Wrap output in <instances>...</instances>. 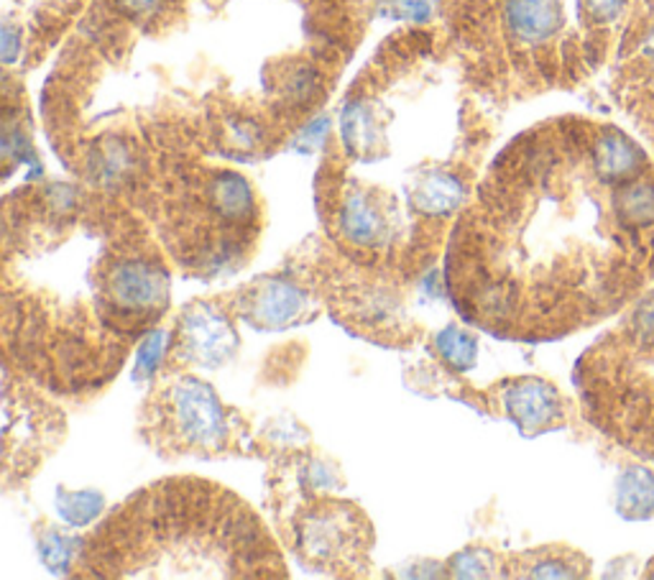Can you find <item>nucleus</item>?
<instances>
[{
    "mask_svg": "<svg viewBox=\"0 0 654 580\" xmlns=\"http://www.w3.org/2000/svg\"><path fill=\"white\" fill-rule=\"evenodd\" d=\"M572 378L585 420L654 466V285L601 333Z\"/></svg>",
    "mask_w": 654,
    "mask_h": 580,
    "instance_id": "3",
    "label": "nucleus"
},
{
    "mask_svg": "<svg viewBox=\"0 0 654 580\" xmlns=\"http://www.w3.org/2000/svg\"><path fill=\"white\" fill-rule=\"evenodd\" d=\"M180 338L177 351L180 359L195 366L218 368L226 363L238 348V336L226 312L210 302H197L184 310L180 319Z\"/></svg>",
    "mask_w": 654,
    "mask_h": 580,
    "instance_id": "7",
    "label": "nucleus"
},
{
    "mask_svg": "<svg viewBox=\"0 0 654 580\" xmlns=\"http://www.w3.org/2000/svg\"><path fill=\"white\" fill-rule=\"evenodd\" d=\"M629 0H581V16L585 26L598 36H606L611 28L627 19Z\"/></svg>",
    "mask_w": 654,
    "mask_h": 580,
    "instance_id": "16",
    "label": "nucleus"
},
{
    "mask_svg": "<svg viewBox=\"0 0 654 580\" xmlns=\"http://www.w3.org/2000/svg\"><path fill=\"white\" fill-rule=\"evenodd\" d=\"M514 572L534 578H578L589 572V560L581 553H572V549L547 547L522 555V565Z\"/></svg>",
    "mask_w": 654,
    "mask_h": 580,
    "instance_id": "12",
    "label": "nucleus"
},
{
    "mask_svg": "<svg viewBox=\"0 0 654 580\" xmlns=\"http://www.w3.org/2000/svg\"><path fill=\"white\" fill-rule=\"evenodd\" d=\"M391 13L407 21H427L433 16V0H389Z\"/></svg>",
    "mask_w": 654,
    "mask_h": 580,
    "instance_id": "21",
    "label": "nucleus"
},
{
    "mask_svg": "<svg viewBox=\"0 0 654 580\" xmlns=\"http://www.w3.org/2000/svg\"><path fill=\"white\" fill-rule=\"evenodd\" d=\"M21 51V32L13 24L3 26V59L5 64H13V59L19 57Z\"/></svg>",
    "mask_w": 654,
    "mask_h": 580,
    "instance_id": "23",
    "label": "nucleus"
},
{
    "mask_svg": "<svg viewBox=\"0 0 654 580\" xmlns=\"http://www.w3.org/2000/svg\"><path fill=\"white\" fill-rule=\"evenodd\" d=\"M465 188L458 177L448 172H433L414 184L412 190V203L420 213L425 215H450L456 207L463 203Z\"/></svg>",
    "mask_w": 654,
    "mask_h": 580,
    "instance_id": "11",
    "label": "nucleus"
},
{
    "mask_svg": "<svg viewBox=\"0 0 654 580\" xmlns=\"http://www.w3.org/2000/svg\"><path fill=\"white\" fill-rule=\"evenodd\" d=\"M102 507L106 502L98 491H59L57 494L59 515L72 527L90 524L95 517L102 515Z\"/></svg>",
    "mask_w": 654,
    "mask_h": 580,
    "instance_id": "15",
    "label": "nucleus"
},
{
    "mask_svg": "<svg viewBox=\"0 0 654 580\" xmlns=\"http://www.w3.org/2000/svg\"><path fill=\"white\" fill-rule=\"evenodd\" d=\"M514 184L456 241L481 251L460 310L501 338L557 340L629 310L654 285V159L614 123L565 121L530 141Z\"/></svg>",
    "mask_w": 654,
    "mask_h": 580,
    "instance_id": "1",
    "label": "nucleus"
},
{
    "mask_svg": "<svg viewBox=\"0 0 654 580\" xmlns=\"http://www.w3.org/2000/svg\"><path fill=\"white\" fill-rule=\"evenodd\" d=\"M95 578H281L284 563L262 522L233 494L197 479L154 483L82 545Z\"/></svg>",
    "mask_w": 654,
    "mask_h": 580,
    "instance_id": "2",
    "label": "nucleus"
},
{
    "mask_svg": "<svg viewBox=\"0 0 654 580\" xmlns=\"http://www.w3.org/2000/svg\"><path fill=\"white\" fill-rule=\"evenodd\" d=\"M167 343H169V333L164 330H152L148 336H144V340H141L136 368H133V378H136V382H146V378L154 376V371L159 368L164 353H167Z\"/></svg>",
    "mask_w": 654,
    "mask_h": 580,
    "instance_id": "18",
    "label": "nucleus"
},
{
    "mask_svg": "<svg viewBox=\"0 0 654 580\" xmlns=\"http://www.w3.org/2000/svg\"><path fill=\"white\" fill-rule=\"evenodd\" d=\"M614 95L654 154V0H634L616 55Z\"/></svg>",
    "mask_w": 654,
    "mask_h": 580,
    "instance_id": "5",
    "label": "nucleus"
},
{
    "mask_svg": "<svg viewBox=\"0 0 654 580\" xmlns=\"http://www.w3.org/2000/svg\"><path fill=\"white\" fill-rule=\"evenodd\" d=\"M452 572L458 578H483L491 576V568H494V555L483 547H468L463 553H458L450 563Z\"/></svg>",
    "mask_w": 654,
    "mask_h": 580,
    "instance_id": "20",
    "label": "nucleus"
},
{
    "mask_svg": "<svg viewBox=\"0 0 654 580\" xmlns=\"http://www.w3.org/2000/svg\"><path fill=\"white\" fill-rule=\"evenodd\" d=\"M310 304L307 292L294 281L262 279L245 289L241 302H235V310L245 317V323L262 330H284L310 317Z\"/></svg>",
    "mask_w": 654,
    "mask_h": 580,
    "instance_id": "9",
    "label": "nucleus"
},
{
    "mask_svg": "<svg viewBox=\"0 0 654 580\" xmlns=\"http://www.w3.org/2000/svg\"><path fill=\"white\" fill-rule=\"evenodd\" d=\"M39 555H41V563L47 565L51 572L70 570L74 557L80 560L82 555V540L66 537L62 532H49L47 537L39 542Z\"/></svg>",
    "mask_w": 654,
    "mask_h": 580,
    "instance_id": "17",
    "label": "nucleus"
},
{
    "mask_svg": "<svg viewBox=\"0 0 654 580\" xmlns=\"http://www.w3.org/2000/svg\"><path fill=\"white\" fill-rule=\"evenodd\" d=\"M113 3L125 13V16L141 19L159 9L161 0H113Z\"/></svg>",
    "mask_w": 654,
    "mask_h": 580,
    "instance_id": "22",
    "label": "nucleus"
},
{
    "mask_svg": "<svg viewBox=\"0 0 654 580\" xmlns=\"http://www.w3.org/2000/svg\"><path fill=\"white\" fill-rule=\"evenodd\" d=\"M366 527L353 504H315L296 527V549L319 570L355 565L366 545Z\"/></svg>",
    "mask_w": 654,
    "mask_h": 580,
    "instance_id": "6",
    "label": "nucleus"
},
{
    "mask_svg": "<svg viewBox=\"0 0 654 580\" xmlns=\"http://www.w3.org/2000/svg\"><path fill=\"white\" fill-rule=\"evenodd\" d=\"M433 343L437 355H440V359L456 371L473 368L475 359H479V343H475V338L458 325L443 327Z\"/></svg>",
    "mask_w": 654,
    "mask_h": 580,
    "instance_id": "14",
    "label": "nucleus"
},
{
    "mask_svg": "<svg viewBox=\"0 0 654 580\" xmlns=\"http://www.w3.org/2000/svg\"><path fill=\"white\" fill-rule=\"evenodd\" d=\"M325 131H327V121H325V118H319V121L310 123L307 129H304V133H302L300 146H302V148H312V146H317L319 141H323Z\"/></svg>",
    "mask_w": 654,
    "mask_h": 580,
    "instance_id": "24",
    "label": "nucleus"
},
{
    "mask_svg": "<svg viewBox=\"0 0 654 580\" xmlns=\"http://www.w3.org/2000/svg\"><path fill=\"white\" fill-rule=\"evenodd\" d=\"M340 226H343V233L359 245L378 243L386 233L382 210L374 205V200L359 195V192L346 200L343 213H340Z\"/></svg>",
    "mask_w": 654,
    "mask_h": 580,
    "instance_id": "13",
    "label": "nucleus"
},
{
    "mask_svg": "<svg viewBox=\"0 0 654 580\" xmlns=\"http://www.w3.org/2000/svg\"><path fill=\"white\" fill-rule=\"evenodd\" d=\"M504 24L511 39L522 47H542L562 32V0H507Z\"/></svg>",
    "mask_w": 654,
    "mask_h": 580,
    "instance_id": "10",
    "label": "nucleus"
},
{
    "mask_svg": "<svg viewBox=\"0 0 654 580\" xmlns=\"http://www.w3.org/2000/svg\"><path fill=\"white\" fill-rule=\"evenodd\" d=\"M343 136H346V146H351L353 152H366L374 141V125H371V116L368 110L359 106L346 108L343 113Z\"/></svg>",
    "mask_w": 654,
    "mask_h": 580,
    "instance_id": "19",
    "label": "nucleus"
},
{
    "mask_svg": "<svg viewBox=\"0 0 654 580\" xmlns=\"http://www.w3.org/2000/svg\"><path fill=\"white\" fill-rule=\"evenodd\" d=\"M152 427L159 433L161 448L192 456H218L228 448V412L218 394L197 378H177L164 386L154 401Z\"/></svg>",
    "mask_w": 654,
    "mask_h": 580,
    "instance_id": "4",
    "label": "nucleus"
},
{
    "mask_svg": "<svg viewBox=\"0 0 654 580\" xmlns=\"http://www.w3.org/2000/svg\"><path fill=\"white\" fill-rule=\"evenodd\" d=\"M499 407L511 420V425L526 437L542 435L547 430H557L568 420V407H565L562 394L549 382L542 378H514L504 382L496 389Z\"/></svg>",
    "mask_w": 654,
    "mask_h": 580,
    "instance_id": "8",
    "label": "nucleus"
}]
</instances>
